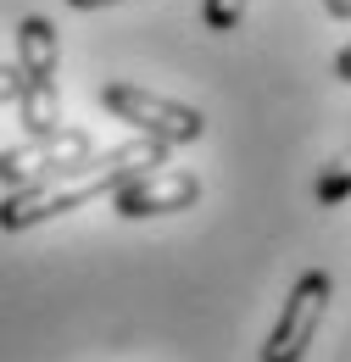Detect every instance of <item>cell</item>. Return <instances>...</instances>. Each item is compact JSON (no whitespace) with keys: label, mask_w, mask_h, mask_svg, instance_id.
<instances>
[{"label":"cell","mask_w":351,"mask_h":362,"mask_svg":"<svg viewBox=\"0 0 351 362\" xmlns=\"http://www.w3.org/2000/svg\"><path fill=\"white\" fill-rule=\"evenodd\" d=\"M89 151L84 129H50V134H28L23 145H6L0 151V184L6 189H23V184L50 179L56 168H67L73 156Z\"/></svg>","instance_id":"cell-6"},{"label":"cell","mask_w":351,"mask_h":362,"mask_svg":"<svg viewBox=\"0 0 351 362\" xmlns=\"http://www.w3.org/2000/svg\"><path fill=\"white\" fill-rule=\"evenodd\" d=\"M323 11H329L335 23H351V0H323Z\"/></svg>","instance_id":"cell-10"},{"label":"cell","mask_w":351,"mask_h":362,"mask_svg":"<svg viewBox=\"0 0 351 362\" xmlns=\"http://www.w3.org/2000/svg\"><path fill=\"white\" fill-rule=\"evenodd\" d=\"M335 78H340V84H351V45L335 56Z\"/></svg>","instance_id":"cell-11"},{"label":"cell","mask_w":351,"mask_h":362,"mask_svg":"<svg viewBox=\"0 0 351 362\" xmlns=\"http://www.w3.org/2000/svg\"><path fill=\"white\" fill-rule=\"evenodd\" d=\"M168 151H173V145H162V139H151V134L123 139V145H112V151H100V156L84 151V156H73L67 168H56L50 179L11 189V195L0 201V228L17 234V228L50 223V218H62V212H79V206H89V201L112 195L129 173H139V168H162Z\"/></svg>","instance_id":"cell-1"},{"label":"cell","mask_w":351,"mask_h":362,"mask_svg":"<svg viewBox=\"0 0 351 362\" xmlns=\"http://www.w3.org/2000/svg\"><path fill=\"white\" fill-rule=\"evenodd\" d=\"M100 106H106L112 117H123L129 129L162 139V145H195V139L207 134V117H201L195 106H178V100L151 95V90H139V84H106V90H100Z\"/></svg>","instance_id":"cell-3"},{"label":"cell","mask_w":351,"mask_h":362,"mask_svg":"<svg viewBox=\"0 0 351 362\" xmlns=\"http://www.w3.org/2000/svg\"><path fill=\"white\" fill-rule=\"evenodd\" d=\"M246 6H251V0H201V23H207L212 34H234V28L246 23Z\"/></svg>","instance_id":"cell-7"},{"label":"cell","mask_w":351,"mask_h":362,"mask_svg":"<svg viewBox=\"0 0 351 362\" xmlns=\"http://www.w3.org/2000/svg\"><path fill=\"white\" fill-rule=\"evenodd\" d=\"M201 201V179L195 173H178V168H139L112 189V212L117 218H168Z\"/></svg>","instance_id":"cell-5"},{"label":"cell","mask_w":351,"mask_h":362,"mask_svg":"<svg viewBox=\"0 0 351 362\" xmlns=\"http://www.w3.org/2000/svg\"><path fill=\"white\" fill-rule=\"evenodd\" d=\"M351 195V173H323V179H318V201H323V206H335V201H346Z\"/></svg>","instance_id":"cell-8"},{"label":"cell","mask_w":351,"mask_h":362,"mask_svg":"<svg viewBox=\"0 0 351 362\" xmlns=\"http://www.w3.org/2000/svg\"><path fill=\"white\" fill-rule=\"evenodd\" d=\"M17 123L23 134L62 129V45L45 17L17 23Z\"/></svg>","instance_id":"cell-2"},{"label":"cell","mask_w":351,"mask_h":362,"mask_svg":"<svg viewBox=\"0 0 351 362\" xmlns=\"http://www.w3.org/2000/svg\"><path fill=\"white\" fill-rule=\"evenodd\" d=\"M329 301H335V279L318 273V268L301 273L296 290H290V301H284V313H279V323H273V334H267V346H263V362H301L307 357Z\"/></svg>","instance_id":"cell-4"},{"label":"cell","mask_w":351,"mask_h":362,"mask_svg":"<svg viewBox=\"0 0 351 362\" xmlns=\"http://www.w3.org/2000/svg\"><path fill=\"white\" fill-rule=\"evenodd\" d=\"M17 95V67H0V100H11Z\"/></svg>","instance_id":"cell-9"},{"label":"cell","mask_w":351,"mask_h":362,"mask_svg":"<svg viewBox=\"0 0 351 362\" xmlns=\"http://www.w3.org/2000/svg\"><path fill=\"white\" fill-rule=\"evenodd\" d=\"M73 11H100V6H123V0H67Z\"/></svg>","instance_id":"cell-12"}]
</instances>
